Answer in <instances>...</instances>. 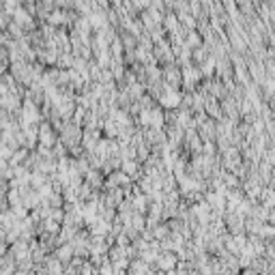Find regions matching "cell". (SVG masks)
Returning a JSON list of instances; mask_svg holds the SVG:
<instances>
[{
  "instance_id": "obj_3",
  "label": "cell",
  "mask_w": 275,
  "mask_h": 275,
  "mask_svg": "<svg viewBox=\"0 0 275 275\" xmlns=\"http://www.w3.org/2000/svg\"><path fill=\"white\" fill-rule=\"evenodd\" d=\"M73 256H75V254H73V245H71V243L61 245V247L56 250V254H54V258H56L61 265L71 263V260H73Z\"/></svg>"
},
{
  "instance_id": "obj_1",
  "label": "cell",
  "mask_w": 275,
  "mask_h": 275,
  "mask_svg": "<svg viewBox=\"0 0 275 275\" xmlns=\"http://www.w3.org/2000/svg\"><path fill=\"white\" fill-rule=\"evenodd\" d=\"M39 142H41L43 148H50V150L58 144V132L50 125L48 121H43L41 127H39Z\"/></svg>"
},
{
  "instance_id": "obj_2",
  "label": "cell",
  "mask_w": 275,
  "mask_h": 275,
  "mask_svg": "<svg viewBox=\"0 0 275 275\" xmlns=\"http://www.w3.org/2000/svg\"><path fill=\"white\" fill-rule=\"evenodd\" d=\"M176 263H179L176 254H172V252H163V254H159V256H157V260H155V269L161 271V273H168V271H174Z\"/></svg>"
}]
</instances>
